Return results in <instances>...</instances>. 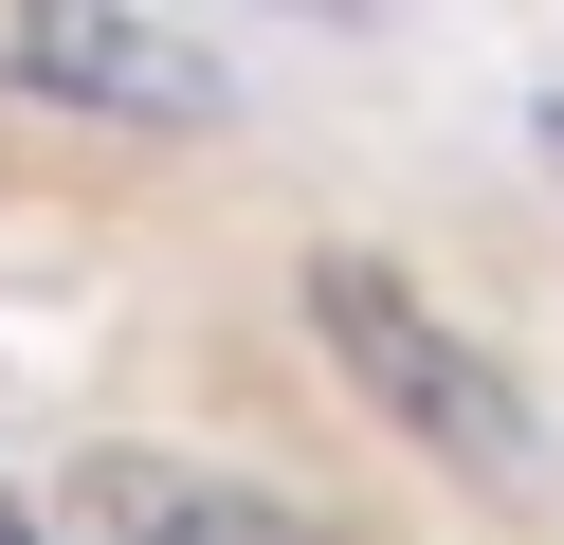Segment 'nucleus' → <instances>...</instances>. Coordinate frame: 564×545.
Returning a JSON list of instances; mask_svg holds the SVG:
<instances>
[{"label": "nucleus", "mask_w": 564, "mask_h": 545, "mask_svg": "<svg viewBox=\"0 0 564 545\" xmlns=\"http://www.w3.org/2000/svg\"><path fill=\"white\" fill-rule=\"evenodd\" d=\"M0 91L110 109V128H219V109H237V73H219V36H183V19L55 0V19H19V36H0Z\"/></svg>", "instance_id": "2"}, {"label": "nucleus", "mask_w": 564, "mask_h": 545, "mask_svg": "<svg viewBox=\"0 0 564 545\" xmlns=\"http://www.w3.org/2000/svg\"><path fill=\"white\" fill-rule=\"evenodd\" d=\"M310 327H328V363L419 436V455H455V472H528V382L474 346V327H437L382 254H310Z\"/></svg>", "instance_id": "1"}, {"label": "nucleus", "mask_w": 564, "mask_h": 545, "mask_svg": "<svg viewBox=\"0 0 564 545\" xmlns=\"http://www.w3.org/2000/svg\"><path fill=\"white\" fill-rule=\"evenodd\" d=\"M546 145H564V128H546Z\"/></svg>", "instance_id": "5"}, {"label": "nucleus", "mask_w": 564, "mask_h": 545, "mask_svg": "<svg viewBox=\"0 0 564 545\" xmlns=\"http://www.w3.org/2000/svg\"><path fill=\"white\" fill-rule=\"evenodd\" d=\"M0 545H37V527H19V491H0Z\"/></svg>", "instance_id": "4"}, {"label": "nucleus", "mask_w": 564, "mask_h": 545, "mask_svg": "<svg viewBox=\"0 0 564 545\" xmlns=\"http://www.w3.org/2000/svg\"><path fill=\"white\" fill-rule=\"evenodd\" d=\"M55 527H74V545H328L310 509L219 491V472H183V455H91L74 491H55Z\"/></svg>", "instance_id": "3"}]
</instances>
